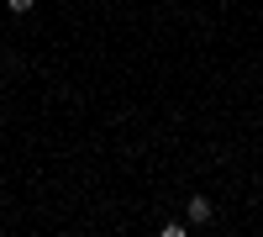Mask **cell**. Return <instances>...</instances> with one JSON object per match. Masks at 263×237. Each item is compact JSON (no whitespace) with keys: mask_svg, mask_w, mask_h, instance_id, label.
<instances>
[{"mask_svg":"<svg viewBox=\"0 0 263 237\" xmlns=\"http://www.w3.org/2000/svg\"><path fill=\"white\" fill-rule=\"evenodd\" d=\"M211 216H216V206H211L205 195H190V222H195V227H205Z\"/></svg>","mask_w":263,"mask_h":237,"instance_id":"6da1fadb","label":"cell"},{"mask_svg":"<svg viewBox=\"0 0 263 237\" xmlns=\"http://www.w3.org/2000/svg\"><path fill=\"white\" fill-rule=\"evenodd\" d=\"M6 6H11V16H27V11L37 6V0H6Z\"/></svg>","mask_w":263,"mask_h":237,"instance_id":"7a4b0ae2","label":"cell"}]
</instances>
